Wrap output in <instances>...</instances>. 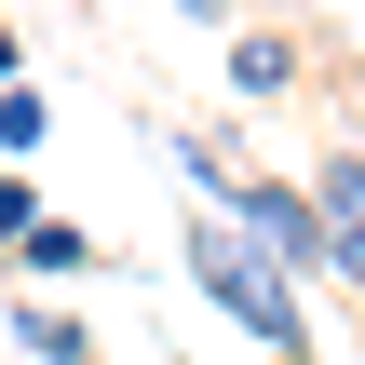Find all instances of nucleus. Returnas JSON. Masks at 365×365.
Masks as SVG:
<instances>
[{"instance_id":"1","label":"nucleus","mask_w":365,"mask_h":365,"mask_svg":"<svg viewBox=\"0 0 365 365\" xmlns=\"http://www.w3.org/2000/svg\"><path fill=\"white\" fill-rule=\"evenodd\" d=\"M176 257H190V284H203V298H217V312H230L257 352H312V312H298V284H284V271H271V257H257V244H244L217 203H190V244H176Z\"/></svg>"},{"instance_id":"2","label":"nucleus","mask_w":365,"mask_h":365,"mask_svg":"<svg viewBox=\"0 0 365 365\" xmlns=\"http://www.w3.org/2000/svg\"><path fill=\"white\" fill-rule=\"evenodd\" d=\"M217 217L284 271V284H339V244H325V217H312V190L298 176H257V163H230V190H217Z\"/></svg>"},{"instance_id":"3","label":"nucleus","mask_w":365,"mask_h":365,"mask_svg":"<svg viewBox=\"0 0 365 365\" xmlns=\"http://www.w3.org/2000/svg\"><path fill=\"white\" fill-rule=\"evenodd\" d=\"M298 190H312V217H325V244H339V284H352L365 271V149H325Z\"/></svg>"},{"instance_id":"4","label":"nucleus","mask_w":365,"mask_h":365,"mask_svg":"<svg viewBox=\"0 0 365 365\" xmlns=\"http://www.w3.org/2000/svg\"><path fill=\"white\" fill-rule=\"evenodd\" d=\"M0 325H14V352H27V365H108V352H95V325H81V312H41V298H14Z\"/></svg>"},{"instance_id":"5","label":"nucleus","mask_w":365,"mask_h":365,"mask_svg":"<svg viewBox=\"0 0 365 365\" xmlns=\"http://www.w3.org/2000/svg\"><path fill=\"white\" fill-rule=\"evenodd\" d=\"M230 95H244V108L298 95V41H284V27H244V41H230Z\"/></svg>"},{"instance_id":"6","label":"nucleus","mask_w":365,"mask_h":365,"mask_svg":"<svg viewBox=\"0 0 365 365\" xmlns=\"http://www.w3.org/2000/svg\"><path fill=\"white\" fill-rule=\"evenodd\" d=\"M14 257H27V271H54V284H68V271H95V230H81V217H41V230H27V244H14Z\"/></svg>"},{"instance_id":"7","label":"nucleus","mask_w":365,"mask_h":365,"mask_svg":"<svg viewBox=\"0 0 365 365\" xmlns=\"http://www.w3.org/2000/svg\"><path fill=\"white\" fill-rule=\"evenodd\" d=\"M41 135H54V108H41V81H0V149H14V163H41Z\"/></svg>"},{"instance_id":"8","label":"nucleus","mask_w":365,"mask_h":365,"mask_svg":"<svg viewBox=\"0 0 365 365\" xmlns=\"http://www.w3.org/2000/svg\"><path fill=\"white\" fill-rule=\"evenodd\" d=\"M27 230H41V176H0V257H14Z\"/></svg>"},{"instance_id":"9","label":"nucleus","mask_w":365,"mask_h":365,"mask_svg":"<svg viewBox=\"0 0 365 365\" xmlns=\"http://www.w3.org/2000/svg\"><path fill=\"white\" fill-rule=\"evenodd\" d=\"M176 14H190V27H244V0H176Z\"/></svg>"},{"instance_id":"10","label":"nucleus","mask_w":365,"mask_h":365,"mask_svg":"<svg viewBox=\"0 0 365 365\" xmlns=\"http://www.w3.org/2000/svg\"><path fill=\"white\" fill-rule=\"evenodd\" d=\"M0 81H27V41H14V27H0Z\"/></svg>"},{"instance_id":"11","label":"nucleus","mask_w":365,"mask_h":365,"mask_svg":"<svg viewBox=\"0 0 365 365\" xmlns=\"http://www.w3.org/2000/svg\"><path fill=\"white\" fill-rule=\"evenodd\" d=\"M244 14H298V0H244Z\"/></svg>"},{"instance_id":"12","label":"nucleus","mask_w":365,"mask_h":365,"mask_svg":"<svg viewBox=\"0 0 365 365\" xmlns=\"http://www.w3.org/2000/svg\"><path fill=\"white\" fill-rule=\"evenodd\" d=\"M271 365H312V352H271Z\"/></svg>"},{"instance_id":"13","label":"nucleus","mask_w":365,"mask_h":365,"mask_svg":"<svg viewBox=\"0 0 365 365\" xmlns=\"http://www.w3.org/2000/svg\"><path fill=\"white\" fill-rule=\"evenodd\" d=\"M352 284H365V271H352Z\"/></svg>"}]
</instances>
